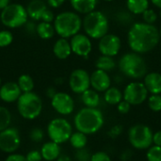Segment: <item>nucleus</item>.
Segmentation results:
<instances>
[{"mask_svg": "<svg viewBox=\"0 0 161 161\" xmlns=\"http://www.w3.org/2000/svg\"><path fill=\"white\" fill-rule=\"evenodd\" d=\"M160 40L159 29L147 23H135L127 34L130 49L138 54H144L157 47Z\"/></svg>", "mask_w": 161, "mask_h": 161, "instance_id": "f257e3e1", "label": "nucleus"}, {"mask_svg": "<svg viewBox=\"0 0 161 161\" xmlns=\"http://www.w3.org/2000/svg\"><path fill=\"white\" fill-rule=\"evenodd\" d=\"M104 115L97 108H83L74 119V124L77 131L86 135L97 133L104 125Z\"/></svg>", "mask_w": 161, "mask_h": 161, "instance_id": "f03ea898", "label": "nucleus"}, {"mask_svg": "<svg viewBox=\"0 0 161 161\" xmlns=\"http://www.w3.org/2000/svg\"><path fill=\"white\" fill-rule=\"evenodd\" d=\"M55 31L60 38H72L78 34L82 27V19L77 12L63 11L55 17Z\"/></svg>", "mask_w": 161, "mask_h": 161, "instance_id": "7ed1b4c3", "label": "nucleus"}, {"mask_svg": "<svg viewBox=\"0 0 161 161\" xmlns=\"http://www.w3.org/2000/svg\"><path fill=\"white\" fill-rule=\"evenodd\" d=\"M120 71L127 77L140 79L147 74V64L141 54L129 52L125 54L119 60Z\"/></svg>", "mask_w": 161, "mask_h": 161, "instance_id": "20e7f679", "label": "nucleus"}, {"mask_svg": "<svg viewBox=\"0 0 161 161\" xmlns=\"http://www.w3.org/2000/svg\"><path fill=\"white\" fill-rule=\"evenodd\" d=\"M82 27L87 36L91 39L100 40L108 31V20L107 16L99 11L93 10L85 15L84 19L82 20Z\"/></svg>", "mask_w": 161, "mask_h": 161, "instance_id": "39448f33", "label": "nucleus"}, {"mask_svg": "<svg viewBox=\"0 0 161 161\" xmlns=\"http://www.w3.org/2000/svg\"><path fill=\"white\" fill-rule=\"evenodd\" d=\"M42 98L35 92H23L17 100V110L25 120H34L38 118L42 110Z\"/></svg>", "mask_w": 161, "mask_h": 161, "instance_id": "423d86ee", "label": "nucleus"}, {"mask_svg": "<svg viewBox=\"0 0 161 161\" xmlns=\"http://www.w3.org/2000/svg\"><path fill=\"white\" fill-rule=\"evenodd\" d=\"M28 18L26 8L19 3L8 5L0 13V21L8 28L21 27L28 22Z\"/></svg>", "mask_w": 161, "mask_h": 161, "instance_id": "0eeeda50", "label": "nucleus"}, {"mask_svg": "<svg viewBox=\"0 0 161 161\" xmlns=\"http://www.w3.org/2000/svg\"><path fill=\"white\" fill-rule=\"evenodd\" d=\"M154 133L152 129L143 124H137L130 127L128 140L132 147L138 150H147L153 145Z\"/></svg>", "mask_w": 161, "mask_h": 161, "instance_id": "6e6552de", "label": "nucleus"}, {"mask_svg": "<svg viewBox=\"0 0 161 161\" xmlns=\"http://www.w3.org/2000/svg\"><path fill=\"white\" fill-rule=\"evenodd\" d=\"M47 134L52 142L61 144L70 140L73 134V127L66 119L56 118L48 124Z\"/></svg>", "mask_w": 161, "mask_h": 161, "instance_id": "1a4fd4ad", "label": "nucleus"}, {"mask_svg": "<svg viewBox=\"0 0 161 161\" xmlns=\"http://www.w3.org/2000/svg\"><path fill=\"white\" fill-rule=\"evenodd\" d=\"M148 91L145 85L142 82H131L124 91V99L131 106H138L142 104L148 98Z\"/></svg>", "mask_w": 161, "mask_h": 161, "instance_id": "9d476101", "label": "nucleus"}, {"mask_svg": "<svg viewBox=\"0 0 161 161\" xmlns=\"http://www.w3.org/2000/svg\"><path fill=\"white\" fill-rule=\"evenodd\" d=\"M21 145L20 132L15 127H8L0 132V150L7 154L14 153Z\"/></svg>", "mask_w": 161, "mask_h": 161, "instance_id": "9b49d317", "label": "nucleus"}, {"mask_svg": "<svg viewBox=\"0 0 161 161\" xmlns=\"http://www.w3.org/2000/svg\"><path fill=\"white\" fill-rule=\"evenodd\" d=\"M69 86L73 92L82 94L91 87V75L84 69H75L70 75Z\"/></svg>", "mask_w": 161, "mask_h": 161, "instance_id": "f8f14e48", "label": "nucleus"}, {"mask_svg": "<svg viewBox=\"0 0 161 161\" xmlns=\"http://www.w3.org/2000/svg\"><path fill=\"white\" fill-rule=\"evenodd\" d=\"M122 41L119 36L114 34H106L99 40L98 49L102 55L114 57L121 50Z\"/></svg>", "mask_w": 161, "mask_h": 161, "instance_id": "ddd939ff", "label": "nucleus"}, {"mask_svg": "<svg viewBox=\"0 0 161 161\" xmlns=\"http://www.w3.org/2000/svg\"><path fill=\"white\" fill-rule=\"evenodd\" d=\"M52 108L60 115H69L75 109V101L73 97L66 92H57L51 98Z\"/></svg>", "mask_w": 161, "mask_h": 161, "instance_id": "4468645a", "label": "nucleus"}, {"mask_svg": "<svg viewBox=\"0 0 161 161\" xmlns=\"http://www.w3.org/2000/svg\"><path fill=\"white\" fill-rule=\"evenodd\" d=\"M72 52L78 57L87 58L92 52V44L91 38L85 34H76L70 41Z\"/></svg>", "mask_w": 161, "mask_h": 161, "instance_id": "2eb2a0df", "label": "nucleus"}, {"mask_svg": "<svg viewBox=\"0 0 161 161\" xmlns=\"http://www.w3.org/2000/svg\"><path fill=\"white\" fill-rule=\"evenodd\" d=\"M22 93L17 82L9 81L0 87V99L6 103L17 102Z\"/></svg>", "mask_w": 161, "mask_h": 161, "instance_id": "dca6fc26", "label": "nucleus"}, {"mask_svg": "<svg viewBox=\"0 0 161 161\" xmlns=\"http://www.w3.org/2000/svg\"><path fill=\"white\" fill-rule=\"evenodd\" d=\"M111 79L108 72L96 69L91 75V86L96 92H106L110 88Z\"/></svg>", "mask_w": 161, "mask_h": 161, "instance_id": "f3484780", "label": "nucleus"}, {"mask_svg": "<svg viewBox=\"0 0 161 161\" xmlns=\"http://www.w3.org/2000/svg\"><path fill=\"white\" fill-rule=\"evenodd\" d=\"M53 53L55 57L58 59L68 58L73 53L70 42L65 38L58 39L53 45Z\"/></svg>", "mask_w": 161, "mask_h": 161, "instance_id": "a211bd4d", "label": "nucleus"}, {"mask_svg": "<svg viewBox=\"0 0 161 161\" xmlns=\"http://www.w3.org/2000/svg\"><path fill=\"white\" fill-rule=\"evenodd\" d=\"M148 92L151 94H161V74L153 72L144 76V82Z\"/></svg>", "mask_w": 161, "mask_h": 161, "instance_id": "6ab92c4d", "label": "nucleus"}, {"mask_svg": "<svg viewBox=\"0 0 161 161\" xmlns=\"http://www.w3.org/2000/svg\"><path fill=\"white\" fill-rule=\"evenodd\" d=\"M47 8V5L42 0H31L26 6L28 17L33 21H41L43 11Z\"/></svg>", "mask_w": 161, "mask_h": 161, "instance_id": "aec40b11", "label": "nucleus"}, {"mask_svg": "<svg viewBox=\"0 0 161 161\" xmlns=\"http://www.w3.org/2000/svg\"><path fill=\"white\" fill-rule=\"evenodd\" d=\"M41 154L42 157V159L46 161L57 160V158L60 156V147L59 144L54 142H45L42 149Z\"/></svg>", "mask_w": 161, "mask_h": 161, "instance_id": "412c9836", "label": "nucleus"}, {"mask_svg": "<svg viewBox=\"0 0 161 161\" xmlns=\"http://www.w3.org/2000/svg\"><path fill=\"white\" fill-rule=\"evenodd\" d=\"M70 4L75 12L86 15L95 10L97 0H70Z\"/></svg>", "mask_w": 161, "mask_h": 161, "instance_id": "4be33fe9", "label": "nucleus"}, {"mask_svg": "<svg viewBox=\"0 0 161 161\" xmlns=\"http://www.w3.org/2000/svg\"><path fill=\"white\" fill-rule=\"evenodd\" d=\"M36 33L42 40H50L51 38L54 37L56 31L54 25H52L51 23L41 21L36 25Z\"/></svg>", "mask_w": 161, "mask_h": 161, "instance_id": "5701e85b", "label": "nucleus"}, {"mask_svg": "<svg viewBox=\"0 0 161 161\" xmlns=\"http://www.w3.org/2000/svg\"><path fill=\"white\" fill-rule=\"evenodd\" d=\"M81 100L87 108H97L100 104V96L95 90H87L81 94Z\"/></svg>", "mask_w": 161, "mask_h": 161, "instance_id": "b1692460", "label": "nucleus"}, {"mask_svg": "<svg viewBox=\"0 0 161 161\" xmlns=\"http://www.w3.org/2000/svg\"><path fill=\"white\" fill-rule=\"evenodd\" d=\"M126 7L133 14H142L149 8V0H126Z\"/></svg>", "mask_w": 161, "mask_h": 161, "instance_id": "393cba45", "label": "nucleus"}, {"mask_svg": "<svg viewBox=\"0 0 161 161\" xmlns=\"http://www.w3.org/2000/svg\"><path fill=\"white\" fill-rule=\"evenodd\" d=\"M104 98L109 105H118L124 99V94L118 88L110 87L105 92Z\"/></svg>", "mask_w": 161, "mask_h": 161, "instance_id": "a878e982", "label": "nucleus"}, {"mask_svg": "<svg viewBox=\"0 0 161 161\" xmlns=\"http://www.w3.org/2000/svg\"><path fill=\"white\" fill-rule=\"evenodd\" d=\"M95 66L99 70H102L105 72H110L115 68L116 62L112 57L102 55L101 57H99L97 58V60L95 62Z\"/></svg>", "mask_w": 161, "mask_h": 161, "instance_id": "bb28decb", "label": "nucleus"}, {"mask_svg": "<svg viewBox=\"0 0 161 161\" xmlns=\"http://www.w3.org/2000/svg\"><path fill=\"white\" fill-rule=\"evenodd\" d=\"M71 145L78 150V149H82V148H85L86 145H87V142H88V139H87V135L82 133V132H75L72 134L70 140H69Z\"/></svg>", "mask_w": 161, "mask_h": 161, "instance_id": "cd10ccee", "label": "nucleus"}, {"mask_svg": "<svg viewBox=\"0 0 161 161\" xmlns=\"http://www.w3.org/2000/svg\"><path fill=\"white\" fill-rule=\"evenodd\" d=\"M17 84H18L20 90L22 91V92H32L34 89L33 78L29 75H26V74L21 75L18 77Z\"/></svg>", "mask_w": 161, "mask_h": 161, "instance_id": "c85d7f7f", "label": "nucleus"}, {"mask_svg": "<svg viewBox=\"0 0 161 161\" xmlns=\"http://www.w3.org/2000/svg\"><path fill=\"white\" fill-rule=\"evenodd\" d=\"M10 123H11V114L9 110L5 107L0 106V132L9 127Z\"/></svg>", "mask_w": 161, "mask_h": 161, "instance_id": "c756f323", "label": "nucleus"}, {"mask_svg": "<svg viewBox=\"0 0 161 161\" xmlns=\"http://www.w3.org/2000/svg\"><path fill=\"white\" fill-rule=\"evenodd\" d=\"M13 42V34L11 31L3 29L0 31V48L8 47Z\"/></svg>", "mask_w": 161, "mask_h": 161, "instance_id": "7c9ffc66", "label": "nucleus"}, {"mask_svg": "<svg viewBox=\"0 0 161 161\" xmlns=\"http://www.w3.org/2000/svg\"><path fill=\"white\" fill-rule=\"evenodd\" d=\"M148 107L154 112L161 111L160 94H151V96L148 97Z\"/></svg>", "mask_w": 161, "mask_h": 161, "instance_id": "2f4dec72", "label": "nucleus"}, {"mask_svg": "<svg viewBox=\"0 0 161 161\" xmlns=\"http://www.w3.org/2000/svg\"><path fill=\"white\" fill-rule=\"evenodd\" d=\"M147 161H161V147L157 145H152L147 149L146 153Z\"/></svg>", "mask_w": 161, "mask_h": 161, "instance_id": "473e14b6", "label": "nucleus"}, {"mask_svg": "<svg viewBox=\"0 0 161 161\" xmlns=\"http://www.w3.org/2000/svg\"><path fill=\"white\" fill-rule=\"evenodd\" d=\"M142 19H143L144 23L154 25V23L158 20V14L153 9L148 8L142 13Z\"/></svg>", "mask_w": 161, "mask_h": 161, "instance_id": "72a5a7b5", "label": "nucleus"}, {"mask_svg": "<svg viewBox=\"0 0 161 161\" xmlns=\"http://www.w3.org/2000/svg\"><path fill=\"white\" fill-rule=\"evenodd\" d=\"M29 137H30V140L32 142H42L43 140L44 134H43L42 129L39 128V127H35V128H33L30 131Z\"/></svg>", "mask_w": 161, "mask_h": 161, "instance_id": "f704fd0d", "label": "nucleus"}, {"mask_svg": "<svg viewBox=\"0 0 161 161\" xmlns=\"http://www.w3.org/2000/svg\"><path fill=\"white\" fill-rule=\"evenodd\" d=\"M91 158H92V154L90 153L89 150L85 148L76 150V153H75L76 161H91Z\"/></svg>", "mask_w": 161, "mask_h": 161, "instance_id": "c9c22d12", "label": "nucleus"}, {"mask_svg": "<svg viewBox=\"0 0 161 161\" xmlns=\"http://www.w3.org/2000/svg\"><path fill=\"white\" fill-rule=\"evenodd\" d=\"M91 161H112L111 158L105 152H96L92 155Z\"/></svg>", "mask_w": 161, "mask_h": 161, "instance_id": "e433bc0d", "label": "nucleus"}, {"mask_svg": "<svg viewBox=\"0 0 161 161\" xmlns=\"http://www.w3.org/2000/svg\"><path fill=\"white\" fill-rule=\"evenodd\" d=\"M25 158L27 161H42V157L41 154V151L38 150H32L28 152L25 156Z\"/></svg>", "mask_w": 161, "mask_h": 161, "instance_id": "4c0bfd02", "label": "nucleus"}, {"mask_svg": "<svg viewBox=\"0 0 161 161\" xmlns=\"http://www.w3.org/2000/svg\"><path fill=\"white\" fill-rule=\"evenodd\" d=\"M130 108H131V105L125 101V99H123L118 105H117V108H118V111L122 114H126L129 112L130 110Z\"/></svg>", "mask_w": 161, "mask_h": 161, "instance_id": "58836bf2", "label": "nucleus"}, {"mask_svg": "<svg viewBox=\"0 0 161 161\" xmlns=\"http://www.w3.org/2000/svg\"><path fill=\"white\" fill-rule=\"evenodd\" d=\"M54 20H55V15H54L53 11L47 8L43 11V13L42 15V18H41V21L46 22V23H52V22H54Z\"/></svg>", "mask_w": 161, "mask_h": 161, "instance_id": "ea45409f", "label": "nucleus"}, {"mask_svg": "<svg viewBox=\"0 0 161 161\" xmlns=\"http://www.w3.org/2000/svg\"><path fill=\"white\" fill-rule=\"evenodd\" d=\"M5 161H27L25 157L21 155V154H10L7 157V158L5 159Z\"/></svg>", "mask_w": 161, "mask_h": 161, "instance_id": "a19ab883", "label": "nucleus"}, {"mask_svg": "<svg viewBox=\"0 0 161 161\" xmlns=\"http://www.w3.org/2000/svg\"><path fill=\"white\" fill-rule=\"evenodd\" d=\"M65 1L66 0H46L48 6L50 8H58L61 7Z\"/></svg>", "mask_w": 161, "mask_h": 161, "instance_id": "79ce46f5", "label": "nucleus"}, {"mask_svg": "<svg viewBox=\"0 0 161 161\" xmlns=\"http://www.w3.org/2000/svg\"><path fill=\"white\" fill-rule=\"evenodd\" d=\"M153 143H154V145L160 146L161 147V130L157 131V132L154 134V137H153Z\"/></svg>", "mask_w": 161, "mask_h": 161, "instance_id": "37998d69", "label": "nucleus"}, {"mask_svg": "<svg viewBox=\"0 0 161 161\" xmlns=\"http://www.w3.org/2000/svg\"><path fill=\"white\" fill-rule=\"evenodd\" d=\"M122 132V127L120 125H115L111 128L110 132H109V135L112 137V138H115V137H118Z\"/></svg>", "mask_w": 161, "mask_h": 161, "instance_id": "c03bdc74", "label": "nucleus"}, {"mask_svg": "<svg viewBox=\"0 0 161 161\" xmlns=\"http://www.w3.org/2000/svg\"><path fill=\"white\" fill-rule=\"evenodd\" d=\"M56 93H57L56 90H55L54 88H52V87L48 88V89H47V91H46V95H47L49 98H53V96H54Z\"/></svg>", "mask_w": 161, "mask_h": 161, "instance_id": "a18cd8bd", "label": "nucleus"}, {"mask_svg": "<svg viewBox=\"0 0 161 161\" xmlns=\"http://www.w3.org/2000/svg\"><path fill=\"white\" fill-rule=\"evenodd\" d=\"M57 161H72L71 158L67 155H60L58 158Z\"/></svg>", "mask_w": 161, "mask_h": 161, "instance_id": "49530a36", "label": "nucleus"}, {"mask_svg": "<svg viewBox=\"0 0 161 161\" xmlns=\"http://www.w3.org/2000/svg\"><path fill=\"white\" fill-rule=\"evenodd\" d=\"M10 4V0H0V10Z\"/></svg>", "mask_w": 161, "mask_h": 161, "instance_id": "de8ad7c7", "label": "nucleus"}, {"mask_svg": "<svg viewBox=\"0 0 161 161\" xmlns=\"http://www.w3.org/2000/svg\"><path fill=\"white\" fill-rule=\"evenodd\" d=\"M152 2V4L154 6H156L157 8H161V0H150Z\"/></svg>", "mask_w": 161, "mask_h": 161, "instance_id": "09e8293b", "label": "nucleus"}, {"mask_svg": "<svg viewBox=\"0 0 161 161\" xmlns=\"http://www.w3.org/2000/svg\"><path fill=\"white\" fill-rule=\"evenodd\" d=\"M159 35H160V38H161V27H160V29H159Z\"/></svg>", "mask_w": 161, "mask_h": 161, "instance_id": "8fccbe9b", "label": "nucleus"}, {"mask_svg": "<svg viewBox=\"0 0 161 161\" xmlns=\"http://www.w3.org/2000/svg\"><path fill=\"white\" fill-rule=\"evenodd\" d=\"M105 1H108V2H111V1H113V0H105Z\"/></svg>", "mask_w": 161, "mask_h": 161, "instance_id": "3c124183", "label": "nucleus"}, {"mask_svg": "<svg viewBox=\"0 0 161 161\" xmlns=\"http://www.w3.org/2000/svg\"><path fill=\"white\" fill-rule=\"evenodd\" d=\"M1 83H2V81H1V78H0V87H1Z\"/></svg>", "mask_w": 161, "mask_h": 161, "instance_id": "603ef678", "label": "nucleus"}, {"mask_svg": "<svg viewBox=\"0 0 161 161\" xmlns=\"http://www.w3.org/2000/svg\"><path fill=\"white\" fill-rule=\"evenodd\" d=\"M159 15H160V17H161V8H160V11H159Z\"/></svg>", "mask_w": 161, "mask_h": 161, "instance_id": "864d4df0", "label": "nucleus"}]
</instances>
